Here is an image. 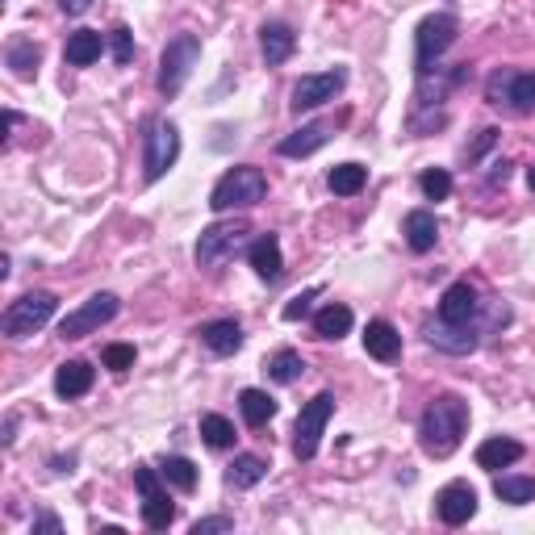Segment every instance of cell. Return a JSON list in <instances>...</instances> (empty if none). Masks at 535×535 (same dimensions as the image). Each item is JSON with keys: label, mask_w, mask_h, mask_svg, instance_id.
<instances>
[{"label": "cell", "mask_w": 535, "mask_h": 535, "mask_svg": "<svg viewBox=\"0 0 535 535\" xmlns=\"http://www.w3.org/2000/svg\"><path fill=\"white\" fill-rule=\"evenodd\" d=\"M494 143H498V130L490 126V130H481V138H477V147H469V151H464V155H469V159H477L481 151H490Z\"/></svg>", "instance_id": "f35d334b"}, {"label": "cell", "mask_w": 535, "mask_h": 535, "mask_svg": "<svg viewBox=\"0 0 535 535\" xmlns=\"http://www.w3.org/2000/svg\"><path fill=\"white\" fill-rule=\"evenodd\" d=\"M92 381H97V372H92L88 360H67L55 368V393L63 402H72V398H84V393L92 389Z\"/></svg>", "instance_id": "ac0fdd59"}, {"label": "cell", "mask_w": 535, "mask_h": 535, "mask_svg": "<svg viewBox=\"0 0 535 535\" xmlns=\"http://www.w3.org/2000/svg\"><path fill=\"white\" fill-rule=\"evenodd\" d=\"M201 439L209 448H218V452H226V448H235V423L230 418H222V414H201Z\"/></svg>", "instance_id": "1f68e13d"}, {"label": "cell", "mask_w": 535, "mask_h": 535, "mask_svg": "<svg viewBox=\"0 0 535 535\" xmlns=\"http://www.w3.org/2000/svg\"><path fill=\"white\" fill-rule=\"evenodd\" d=\"M510 172H515V164H510V159H494V164H490V184H506Z\"/></svg>", "instance_id": "ab89813d"}, {"label": "cell", "mask_w": 535, "mask_h": 535, "mask_svg": "<svg viewBox=\"0 0 535 535\" xmlns=\"http://www.w3.org/2000/svg\"><path fill=\"white\" fill-rule=\"evenodd\" d=\"M352 310L347 306H327V310H318L314 314V335L318 339H343L347 331H352Z\"/></svg>", "instance_id": "f546056e"}, {"label": "cell", "mask_w": 535, "mask_h": 535, "mask_svg": "<svg viewBox=\"0 0 535 535\" xmlns=\"http://www.w3.org/2000/svg\"><path fill=\"white\" fill-rule=\"evenodd\" d=\"M13 431H17V418H5V444H13Z\"/></svg>", "instance_id": "7bdbcfd3"}, {"label": "cell", "mask_w": 535, "mask_h": 535, "mask_svg": "<svg viewBox=\"0 0 535 535\" xmlns=\"http://www.w3.org/2000/svg\"><path fill=\"white\" fill-rule=\"evenodd\" d=\"M494 494L506 506H527V502H535V477H498Z\"/></svg>", "instance_id": "d6a6232c"}, {"label": "cell", "mask_w": 535, "mask_h": 535, "mask_svg": "<svg viewBox=\"0 0 535 535\" xmlns=\"http://www.w3.org/2000/svg\"><path fill=\"white\" fill-rule=\"evenodd\" d=\"M364 352H368L372 360H381V364H393V360L402 356V335H398V327H393V322H385V318H372L368 331H364Z\"/></svg>", "instance_id": "e0dca14e"}, {"label": "cell", "mask_w": 535, "mask_h": 535, "mask_svg": "<svg viewBox=\"0 0 535 535\" xmlns=\"http://www.w3.org/2000/svg\"><path fill=\"white\" fill-rule=\"evenodd\" d=\"M268 477V460L264 456H255V452H243L230 460V469H226V485L230 490H251V485H260Z\"/></svg>", "instance_id": "cb8c5ba5"}, {"label": "cell", "mask_w": 535, "mask_h": 535, "mask_svg": "<svg viewBox=\"0 0 535 535\" xmlns=\"http://www.w3.org/2000/svg\"><path fill=\"white\" fill-rule=\"evenodd\" d=\"M34 531H63L59 515H34Z\"/></svg>", "instance_id": "b9f144b4"}, {"label": "cell", "mask_w": 535, "mask_h": 535, "mask_svg": "<svg viewBox=\"0 0 535 535\" xmlns=\"http://www.w3.org/2000/svg\"><path fill=\"white\" fill-rule=\"evenodd\" d=\"M435 515L444 519L448 527H460V523H469L477 515V490L469 481H452L444 485V490L435 494Z\"/></svg>", "instance_id": "4fadbf2b"}, {"label": "cell", "mask_w": 535, "mask_h": 535, "mask_svg": "<svg viewBox=\"0 0 535 535\" xmlns=\"http://www.w3.org/2000/svg\"><path fill=\"white\" fill-rule=\"evenodd\" d=\"M477 314H481V301L469 281L448 285L444 297H439V318L452 322V327H477Z\"/></svg>", "instance_id": "5bb4252c"}, {"label": "cell", "mask_w": 535, "mask_h": 535, "mask_svg": "<svg viewBox=\"0 0 535 535\" xmlns=\"http://www.w3.org/2000/svg\"><path fill=\"white\" fill-rule=\"evenodd\" d=\"M519 460H523V444L519 439H510V435H494V439H485V444L477 448V464L485 473L510 469V464H519Z\"/></svg>", "instance_id": "ffe728a7"}, {"label": "cell", "mask_w": 535, "mask_h": 535, "mask_svg": "<svg viewBox=\"0 0 535 535\" xmlns=\"http://www.w3.org/2000/svg\"><path fill=\"white\" fill-rule=\"evenodd\" d=\"M59 9H63L67 17H80V13L92 9V0H59Z\"/></svg>", "instance_id": "60d3db41"}, {"label": "cell", "mask_w": 535, "mask_h": 535, "mask_svg": "<svg viewBox=\"0 0 535 535\" xmlns=\"http://www.w3.org/2000/svg\"><path fill=\"white\" fill-rule=\"evenodd\" d=\"M180 159V130L172 122H151L147 126V138H143V176L147 184L164 180V172Z\"/></svg>", "instance_id": "30bf717a"}, {"label": "cell", "mask_w": 535, "mask_h": 535, "mask_svg": "<svg viewBox=\"0 0 535 535\" xmlns=\"http://www.w3.org/2000/svg\"><path fill=\"white\" fill-rule=\"evenodd\" d=\"M264 368H268V377H272L276 385H293V381L306 377V360H301V352H293V347H281V352H272Z\"/></svg>", "instance_id": "83f0119b"}, {"label": "cell", "mask_w": 535, "mask_h": 535, "mask_svg": "<svg viewBox=\"0 0 535 535\" xmlns=\"http://www.w3.org/2000/svg\"><path fill=\"white\" fill-rule=\"evenodd\" d=\"M251 235V226L239 218V222H214V226H205L201 230V239H197V264L201 268H222L226 260H235L239 251H247Z\"/></svg>", "instance_id": "52a82bcc"}, {"label": "cell", "mask_w": 535, "mask_h": 535, "mask_svg": "<svg viewBox=\"0 0 535 535\" xmlns=\"http://www.w3.org/2000/svg\"><path fill=\"white\" fill-rule=\"evenodd\" d=\"M134 485L143 494V523L151 531H168L176 523V506L164 490V473H155L151 464H134Z\"/></svg>", "instance_id": "9c48e42d"}, {"label": "cell", "mask_w": 535, "mask_h": 535, "mask_svg": "<svg viewBox=\"0 0 535 535\" xmlns=\"http://www.w3.org/2000/svg\"><path fill=\"white\" fill-rule=\"evenodd\" d=\"M101 51H105V38L97 30H76L72 38H67V46H63V59L72 67H88V63L101 59Z\"/></svg>", "instance_id": "484cf974"}, {"label": "cell", "mask_w": 535, "mask_h": 535, "mask_svg": "<svg viewBox=\"0 0 535 535\" xmlns=\"http://www.w3.org/2000/svg\"><path fill=\"white\" fill-rule=\"evenodd\" d=\"M343 84H347V72L343 67H331V72H318V76H301L297 84H293V113H306V109H318V105H327V101H335L339 92H343Z\"/></svg>", "instance_id": "7c38bea8"}, {"label": "cell", "mask_w": 535, "mask_h": 535, "mask_svg": "<svg viewBox=\"0 0 535 535\" xmlns=\"http://www.w3.org/2000/svg\"><path fill=\"white\" fill-rule=\"evenodd\" d=\"M418 189H423L427 201H448V197H452V176H448V168H427L423 176H418Z\"/></svg>", "instance_id": "836d02e7"}, {"label": "cell", "mask_w": 535, "mask_h": 535, "mask_svg": "<svg viewBox=\"0 0 535 535\" xmlns=\"http://www.w3.org/2000/svg\"><path fill=\"white\" fill-rule=\"evenodd\" d=\"M5 63L13 67L17 80H34L38 76V63H42V46L34 38H13L9 51H5Z\"/></svg>", "instance_id": "d4e9b609"}, {"label": "cell", "mask_w": 535, "mask_h": 535, "mask_svg": "<svg viewBox=\"0 0 535 535\" xmlns=\"http://www.w3.org/2000/svg\"><path fill=\"white\" fill-rule=\"evenodd\" d=\"M201 59V38L197 34H176L168 46H164V55H159V92L172 101L184 92V84H189L193 76V67Z\"/></svg>", "instance_id": "5b68a950"}, {"label": "cell", "mask_w": 535, "mask_h": 535, "mask_svg": "<svg viewBox=\"0 0 535 535\" xmlns=\"http://www.w3.org/2000/svg\"><path fill=\"white\" fill-rule=\"evenodd\" d=\"M335 414V393H318L301 406L297 423H293V456L297 460H314L318 456V444H322V431H327Z\"/></svg>", "instance_id": "ba28073f"}, {"label": "cell", "mask_w": 535, "mask_h": 535, "mask_svg": "<svg viewBox=\"0 0 535 535\" xmlns=\"http://www.w3.org/2000/svg\"><path fill=\"white\" fill-rule=\"evenodd\" d=\"M109 55H113V63H130L134 59V34H130V26H113L109 30Z\"/></svg>", "instance_id": "e575fe53"}, {"label": "cell", "mask_w": 535, "mask_h": 535, "mask_svg": "<svg viewBox=\"0 0 535 535\" xmlns=\"http://www.w3.org/2000/svg\"><path fill=\"white\" fill-rule=\"evenodd\" d=\"M485 101L527 118L535 109V72H519V67H498V72L485 80Z\"/></svg>", "instance_id": "8992f818"}, {"label": "cell", "mask_w": 535, "mask_h": 535, "mask_svg": "<svg viewBox=\"0 0 535 535\" xmlns=\"http://www.w3.org/2000/svg\"><path fill=\"white\" fill-rule=\"evenodd\" d=\"M214 531H235V519L230 515H209L193 523V535H214Z\"/></svg>", "instance_id": "74e56055"}, {"label": "cell", "mask_w": 535, "mask_h": 535, "mask_svg": "<svg viewBox=\"0 0 535 535\" xmlns=\"http://www.w3.org/2000/svg\"><path fill=\"white\" fill-rule=\"evenodd\" d=\"M423 335H427L431 347H439V352H448V356H469L481 343V327H452V322H444V318L427 322Z\"/></svg>", "instance_id": "9a60e30c"}, {"label": "cell", "mask_w": 535, "mask_h": 535, "mask_svg": "<svg viewBox=\"0 0 535 535\" xmlns=\"http://www.w3.org/2000/svg\"><path fill=\"white\" fill-rule=\"evenodd\" d=\"M55 310H59V297L55 293H46V289H34V293H26V297H17V301H9V310L0 314V331H5V339H30V335H38L46 322L55 318Z\"/></svg>", "instance_id": "3957f363"}, {"label": "cell", "mask_w": 535, "mask_h": 535, "mask_svg": "<svg viewBox=\"0 0 535 535\" xmlns=\"http://www.w3.org/2000/svg\"><path fill=\"white\" fill-rule=\"evenodd\" d=\"M327 184H331L335 197H356L364 184H368V168L364 164H339V168H331Z\"/></svg>", "instance_id": "4dcf8cb0"}, {"label": "cell", "mask_w": 535, "mask_h": 535, "mask_svg": "<svg viewBox=\"0 0 535 535\" xmlns=\"http://www.w3.org/2000/svg\"><path fill=\"white\" fill-rule=\"evenodd\" d=\"M159 473H164V481L172 485V490H180V494L197 490V464L189 456H164V460H159Z\"/></svg>", "instance_id": "f1b7e54d"}, {"label": "cell", "mask_w": 535, "mask_h": 535, "mask_svg": "<svg viewBox=\"0 0 535 535\" xmlns=\"http://www.w3.org/2000/svg\"><path fill=\"white\" fill-rule=\"evenodd\" d=\"M318 293H322L318 285H314V289H306V293H297V297L289 301V306H285V318H289V322H297V318H306V314H310V306H314V297H318Z\"/></svg>", "instance_id": "8d00e7d4"}, {"label": "cell", "mask_w": 535, "mask_h": 535, "mask_svg": "<svg viewBox=\"0 0 535 535\" xmlns=\"http://www.w3.org/2000/svg\"><path fill=\"white\" fill-rule=\"evenodd\" d=\"M118 310H122L118 293H92L80 310H72V314L59 322V339H84L92 331H101L105 322L118 318Z\"/></svg>", "instance_id": "8fae6325"}, {"label": "cell", "mask_w": 535, "mask_h": 535, "mask_svg": "<svg viewBox=\"0 0 535 535\" xmlns=\"http://www.w3.org/2000/svg\"><path fill=\"white\" fill-rule=\"evenodd\" d=\"M327 138H331V126L327 122H310V126L293 130L289 138H281V147H276V151H281L285 159H306L318 147H327Z\"/></svg>", "instance_id": "7402d4cb"}, {"label": "cell", "mask_w": 535, "mask_h": 535, "mask_svg": "<svg viewBox=\"0 0 535 535\" xmlns=\"http://www.w3.org/2000/svg\"><path fill=\"white\" fill-rule=\"evenodd\" d=\"M247 264L255 268V276L268 285L281 281V272H285V255H281V239L276 235H260L251 247H247Z\"/></svg>", "instance_id": "2e32d148"}, {"label": "cell", "mask_w": 535, "mask_h": 535, "mask_svg": "<svg viewBox=\"0 0 535 535\" xmlns=\"http://www.w3.org/2000/svg\"><path fill=\"white\" fill-rule=\"evenodd\" d=\"M464 431H469V402L456 398V393L431 398L423 418H418V444H423V452L435 460H448L460 448Z\"/></svg>", "instance_id": "6da1fadb"}, {"label": "cell", "mask_w": 535, "mask_h": 535, "mask_svg": "<svg viewBox=\"0 0 535 535\" xmlns=\"http://www.w3.org/2000/svg\"><path fill=\"white\" fill-rule=\"evenodd\" d=\"M197 335H201V343H205L214 356H235L239 347H243V327H239L235 318H214V322H205Z\"/></svg>", "instance_id": "d6986e66"}, {"label": "cell", "mask_w": 535, "mask_h": 535, "mask_svg": "<svg viewBox=\"0 0 535 535\" xmlns=\"http://www.w3.org/2000/svg\"><path fill=\"white\" fill-rule=\"evenodd\" d=\"M268 197V176L260 168H230L218 184H214V193H209V209L214 214H230V209H251V205H260Z\"/></svg>", "instance_id": "7a4b0ae2"}, {"label": "cell", "mask_w": 535, "mask_h": 535, "mask_svg": "<svg viewBox=\"0 0 535 535\" xmlns=\"http://www.w3.org/2000/svg\"><path fill=\"white\" fill-rule=\"evenodd\" d=\"M293 46H297L293 26H285V21H264V30H260V51H264V63H268V67H281V63L293 55Z\"/></svg>", "instance_id": "44dd1931"}, {"label": "cell", "mask_w": 535, "mask_h": 535, "mask_svg": "<svg viewBox=\"0 0 535 535\" xmlns=\"http://www.w3.org/2000/svg\"><path fill=\"white\" fill-rule=\"evenodd\" d=\"M402 235H406L410 251L427 255V251L439 243V222H435V214H431V209H410V214H406V222H402Z\"/></svg>", "instance_id": "603a6c76"}, {"label": "cell", "mask_w": 535, "mask_h": 535, "mask_svg": "<svg viewBox=\"0 0 535 535\" xmlns=\"http://www.w3.org/2000/svg\"><path fill=\"white\" fill-rule=\"evenodd\" d=\"M456 38H460V21L452 13L423 17V26H418V34H414V72L427 76L431 67H439V59L452 51Z\"/></svg>", "instance_id": "277c9868"}, {"label": "cell", "mask_w": 535, "mask_h": 535, "mask_svg": "<svg viewBox=\"0 0 535 535\" xmlns=\"http://www.w3.org/2000/svg\"><path fill=\"white\" fill-rule=\"evenodd\" d=\"M527 184H531V193H535V168H531V172H527Z\"/></svg>", "instance_id": "ee69618b"}, {"label": "cell", "mask_w": 535, "mask_h": 535, "mask_svg": "<svg viewBox=\"0 0 535 535\" xmlns=\"http://www.w3.org/2000/svg\"><path fill=\"white\" fill-rule=\"evenodd\" d=\"M239 410L247 427H268L276 418V398H268L264 389H243L239 393Z\"/></svg>", "instance_id": "4316f807"}, {"label": "cell", "mask_w": 535, "mask_h": 535, "mask_svg": "<svg viewBox=\"0 0 535 535\" xmlns=\"http://www.w3.org/2000/svg\"><path fill=\"white\" fill-rule=\"evenodd\" d=\"M134 360H138L134 343H109L105 352H101V364H105V368H113V372H126V368H134Z\"/></svg>", "instance_id": "d590c367"}]
</instances>
